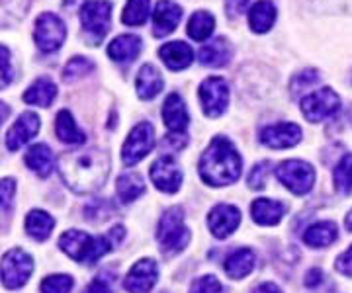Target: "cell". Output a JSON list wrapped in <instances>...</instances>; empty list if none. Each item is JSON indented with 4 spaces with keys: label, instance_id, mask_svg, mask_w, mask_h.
<instances>
[{
    "label": "cell",
    "instance_id": "1",
    "mask_svg": "<svg viewBox=\"0 0 352 293\" xmlns=\"http://www.w3.org/2000/svg\"><path fill=\"white\" fill-rule=\"evenodd\" d=\"M59 172L65 184L76 194L100 190L110 174V154L90 147L85 151L65 153L59 159Z\"/></svg>",
    "mask_w": 352,
    "mask_h": 293
},
{
    "label": "cell",
    "instance_id": "2",
    "mask_svg": "<svg viewBox=\"0 0 352 293\" xmlns=\"http://www.w3.org/2000/svg\"><path fill=\"white\" fill-rule=\"evenodd\" d=\"M243 161L239 151L227 137H214L198 165L201 180L210 186H227L237 182Z\"/></svg>",
    "mask_w": 352,
    "mask_h": 293
},
{
    "label": "cell",
    "instance_id": "3",
    "mask_svg": "<svg viewBox=\"0 0 352 293\" xmlns=\"http://www.w3.org/2000/svg\"><path fill=\"white\" fill-rule=\"evenodd\" d=\"M118 242L108 233L106 237H90L85 231H67L59 239V246L65 255L75 262H85L88 266L96 264L102 256L110 253Z\"/></svg>",
    "mask_w": 352,
    "mask_h": 293
},
{
    "label": "cell",
    "instance_id": "4",
    "mask_svg": "<svg viewBox=\"0 0 352 293\" xmlns=\"http://www.w3.org/2000/svg\"><path fill=\"white\" fill-rule=\"evenodd\" d=\"M190 231L184 225V213H182V207H170L166 209L161 221H159V227H157V241L161 244L164 253H182L190 242Z\"/></svg>",
    "mask_w": 352,
    "mask_h": 293
},
{
    "label": "cell",
    "instance_id": "5",
    "mask_svg": "<svg viewBox=\"0 0 352 293\" xmlns=\"http://www.w3.org/2000/svg\"><path fill=\"white\" fill-rule=\"evenodd\" d=\"M80 24L88 45H98L112 26V2L88 0L80 10Z\"/></svg>",
    "mask_w": 352,
    "mask_h": 293
},
{
    "label": "cell",
    "instance_id": "6",
    "mask_svg": "<svg viewBox=\"0 0 352 293\" xmlns=\"http://www.w3.org/2000/svg\"><path fill=\"white\" fill-rule=\"evenodd\" d=\"M300 108H302V114L307 121L319 124V121H325L329 117L339 114L340 98L335 90L325 86V89L315 90L311 94L303 96Z\"/></svg>",
    "mask_w": 352,
    "mask_h": 293
},
{
    "label": "cell",
    "instance_id": "7",
    "mask_svg": "<svg viewBox=\"0 0 352 293\" xmlns=\"http://www.w3.org/2000/svg\"><path fill=\"white\" fill-rule=\"evenodd\" d=\"M34 39H36V45H38L39 51L55 53L57 49H61V45L67 39L65 22L57 14H39L38 20H36Z\"/></svg>",
    "mask_w": 352,
    "mask_h": 293
},
{
    "label": "cell",
    "instance_id": "8",
    "mask_svg": "<svg viewBox=\"0 0 352 293\" xmlns=\"http://www.w3.org/2000/svg\"><path fill=\"white\" fill-rule=\"evenodd\" d=\"M278 180L288 188L289 191L303 196L311 191L315 184V170L314 166L305 161H284L276 168Z\"/></svg>",
    "mask_w": 352,
    "mask_h": 293
},
{
    "label": "cell",
    "instance_id": "9",
    "mask_svg": "<svg viewBox=\"0 0 352 293\" xmlns=\"http://www.w3.org/2000/svg\"><path fill=\"white\" fill-rule=\"evenodd\" d=\"M155 147V129L149 121H141L129 131L126 143L122 147V161L126 166L138 165Z\"/></svg>",
    "mask_w": 352,
    "mask_h": 293
},
{
    "label": "cell",
    "instance_id": "10",
    "mask_svg": "<svg viewBox=\"0 0 352 293\" xmlns=\"http://www.w3.org/2000/svg\"><path fill=\"white\" fill-rule=\"evenodd\" d=\"M32 272H34V260L24 250L12 248L2 256V283H4V288H8V290L22 288L25 281L30 280Z\"/></svg>",
    "mask_w": 352,
    "mask_h": 293
},
{
    "label": "cell",
    "instance_id": "11",
    "mask_svg": "<svg viewBox=\"0 0 352 293\" xmlns=\"http://www.w3.org/2000/svg\"><path fill=\"white\" fill-rule=\"evenodd\" d=\"M201 110L208 117H219L229 106V86L221 77L206 78L198 90Z\"/></svg>",
    "mask_w": 352,
    "mask_h": 293
},
{
    "label": "cell",
    "instance_id": "12",
    "mask_svg": "<svg viewBox=\"0 0 352 293\" xmlns=\"http://www.w3.org/2000/svg\"><path fill=\"white\" fill-rule=\"evenodd\" d=\"M151 180L161 191L175 194L182 184V170L170 154H164L153 163Z\"/></svg>",
    "mask_w": 352,
    "mask_h": 293
},
{
    "label": "cell",
    "instance_id": "13",
    "mask_svg": "<svg viewBox=\"0 0 352 293\" xmlns=\"http://www.w3.org/2000/svg\"><path fill=\"white\" fill-rule=\"evenodd\" d=\"M159 280V266L151 258L139 260L129 270L126 278V290L129 293H149Z\"/></svg>",
    "mask_w": 352,
    "mask_h": 293
},
{
    "label": "cell",
    "instance_id": "14",
    "mask_svg": "<svg viewBox=\"0 0 352 293\" xmlns=\"http://www.w3.org/2000/svg\"><path fill=\"white\" fill-rule=\"evenodd\" d=\"M182 20V8L173 0H159L153 12V36L166 38L176 30Z\"/></svg>",
    "mask_w": 352,
    "mask_h": 293
},
{
    "label": "cell",
    "instance_id": "15",
    "mask_svg": "<svg viewBox=\"0 0 352 293\" xmlns=\"http://www.w3.org/2000/svg\"><path fill=\"white\" fill-rule=\"evenodd\" d=\"M241 211L235 205L219 204L208 215V227L217 239H227L233 231L239 227Z\"/></svg>",
    "mask_w": 352,
    "mask_h": 293
},
{
    "label": "cell",
    "instance_id": "16",
    "mask_svg": "<svg viewBox=\"0 0 352 293\" xmlns=\"http://www.w3.org/2000/svg\"><path fill=\"white\" fill-rule=\"evenodd\" d=\"M302 141V128L296 124H274L261 131V143L270 149H289Z\"/></svg>",
    "mask_w": 352,
    "mask_h": 293
},
{
    "label": "cell",
    "instance_id": "17",
    "mask_svg": "<svg viewBox=\"0 0 352 293\" xmlns=\"http://www.w3.org/2000/svg\"><path fill=\"white\" fill-rule=\"evenodd\" d=\"M39 131V115L34 112H24L18 117V121H14V126L6 133V147L8 151H18L20 147H24L25 143L34 139Z\"/></svg>",
    "mask_w": 352,
    "mask_h": 293
},
{
    "label": "cell",
    "instance_id": "18",
    "mask_svg": "<svg viewBox=\"0 0 352 293\" xmlns=\"http://www.w3.org/2000/svg\"><path fill=\"white\" fill-rule=\"evenodd\" d=\"M163 119L164 126L170 129L173 133H182L188 128L190 115L186 110V104L180 98V94H168L163 104Z\"/></svg>",
    "mask_w": 352,
    "mask_h": 293
},
{
    "label": "cell",
    "instance_id": "19",
    "mask_svg": "<svg viewBox=\"0 0 352 293\" xmlns=\"http://www.w3.org/2000/svg\"><path fill=\"white\" fill-rule=\"evenodd\" d=\"M141 49H143V41L139 36L124 34V36L112 39V43L108 45V55L116 63H133L139 57Z\"/></svg>",
    "mask_w": 352,
    "mask_h": 293
},
{
    "label": "cell",
    "instance_id": "20",
    "mask_svg": "<svg viewBox=\"0 0 352 293\" xmlns=\"http://www.w3.org/2000/svg\"><path fill=\"white\" fill-rule=\"evenodd\" d=\"M159 57L170 71H184L194 61V51L184 41H168L159 49Z\"/></svg>",
    "mask_w": 352,
    "mask_h": 293
},
{
    "label": "cell",
    "instance_id": "21",
    "mask_svg": "<svg viewBox=\"0 0 352 293\" xmlns=\"http://www.w3.org/2000/svg\"><path fill=\"white\" fill-rule=\"evenodd\" d=\"M231 57H233V45L227 38H215L200 49V63L212 69L229 65Z\"/></svg>",
    "mask_w": 352,
    "mask_h": 293
},
{
    "label": "cell",
    "instance_id": "22",
    "mask_svg": "<svg viewBox=\"0 0 352 293\" xmlns=\"http://www.w3.org/2000/svg\"><path fill=\"white\" fill-rule=\"evenodd\" d=\"M163 77L155 65L147 63L139 69V75L135 78V90H138V96L141 100H153L163 90Z\"/></svg>",
    "mask_w": 352,
    "mask_h": 293
},
{
    "label": "cell",
    "instance_id": "23",
    "mask_svg": "<svg viewBox=\"0 0 352 293\" xmlns=\"http://www.w3.org/2000/svg\"><path fill=\"white\" fill-rule=\"evenodd\" d=\"M251 213L252 221H256L258 225H278L286 213V205L280 204L276 200L258 198L252 202Z\"/></svg>",
    "mask_w": 352,
    "mask_h": 293
},
{
    "label": "cell",
    "instance_id": "24",
    "mask_svg": "<svg viewBox=\"0 0 352 293\" xmlns=\"http://www.w3.org/2000/svg\"><path fill=\"white\" fill-rule=\"evenodd\" d=\"M57 96V86L50 77L36 78L28 90L24 92V102L32 106H41V108H50L51 102Z\"/></svg>",
    "mask_w": 352,
    "mask_h": 293
},
{
    "label": "cell",
    "instance_id": "25",
    "mask_svg": "<svg viewBox=\"0 0 352 293\" xmlns=\"http://www.w3.org/2000/svg\"><path fill=\"white\" fill-rule=\"evenodd\" d=\"M276 22V6L270 0H258L249 10V26L254 34H266Z\"/></svg>",
    "mask_w": 352,
    "mask_h": 293
},
{
    "label": "cell",
    "instance_id": "26",
    "mask_svg": "<svg viewBox=\"0 0 352 293\" xmlns=\"http://www.w3.org/2000/svg\"><path fill=\"white\" fill-rule=\"evenodd\" d=\"M55 135L59 137V141H63L67 145H82L87 135L82 129H78L76 126L75 117L69 110H61L57 114V119H55Z\"/></svg>",
    "mask_w": 352,
    "mask_h": 293
},
{
    "label": "cell",
    "instance_id": "27",
    "mask_svg": "<svg viewBox=\"0 0 352 293\" xmlns=\"http://www.w3.org/2000/svg\"><path fill=\"white\" fill-rule=\"evenodd\" d=\"M337 237H339V231L333 221H319L303 233V242L314 248H325L337 241Z\"/></svg>",
    "mask_w": 352,
    "mask_h": 293
},
{
    "label": "cell",
    "instance_id": "28",
    "mask_svg": "<svg viewBox=\"0 0 352 293\" xmlns=\"http://www.w3.org/2000/svg\"><path fill=\"white\" fill-rule=\"evenodd\" d=\"M24 161L25 165L30 166L41 178L50 176L51 172H53V153H51V149L45 143H38V145L30 147Z\"/></svg>",
    "mask_w": 352,
    "mask_h": 293
},
{
    "label": "cell",
    "instance_id": "29",
    "mask_svg": "<svg viewBox=\"0 0 352 293\" xmlns=\"http://www.w3.org/2000/svg\"><path fill=\"white\" fill-rule=\"evenodd\" d=\"M254 260L256 258H254V253L251 248H239V250L227 256L226 266H223L226 274L233 280H241V278L251 274L252 268H254Z\"/></svg>",
    "mask_w": 352,
    "mask_h": 293
},
{
    "label": "cell",
    "instance_id": "30",
    "mask_svg": "<svg viewBox=\"0 0 352 293\" xmlns=\"http://www.w3.org/2000/svg\"><path fill=\"white\" fill-rule=\"evenodd\" d=\"M53 227H55V219L47 211L34 209V211H30V215L25 217V231L36 241H45L51 235Z\"/></svg>",
    "mask_w": 352,
    "mask_h": 293
},
{
    "label": "cell",
    "instance_id": "31",
    "mask_svg": "<svg viewBox=\"0 0 352 293\" xmlns=\"http://www.w3.org/2000/svg\"><path fill=\"white\" fill-rule=\"evenodd\" d=\"M116 191H118V198L122 202L129 204V202L138 200L141 194H145V182L135 172H126L118 178Z\"/></svg>",
    "mask_w": 352,
    "mask_h": 293
},
{
    "label": "cell",
    "instance_id": "32",
    "mask_svg": "<svg viewBox=\"0 0 352 293\" xmlns=\"http://www.w3.org/2000/svg\"><path fill=\"white\" fill-rule=\"evenodd\" d=\"M215 27V18L206 10H198V12L192 14L188 22V36L194 41H206L214 34Z\"/></svg>",
    "mask_w": 352,
    "mask_h": 293
},
{
    "label": "cell",
    "instance_id": "33",
    "mask_svg": "<svg viewBox=\"0 0 352 293\" xmlns=\"http://www.w3.org/2000/svg\"><path fill=\"white\" fill-rule=\"evenodd\" d=\"M149 8H151V0H127L122 14V22L126 26H143L149 18Z\"/></svg>",
    "mask_w": 352,
    "mask_h": 293
},
{
    "label": "cell",
    "instance_id": "34",
    "mask_svg": "<svg viewBox=\"0 0 352 293\" xmlns=\"http://www.w3.org/2000/svg\"><path fill=\"white\" fill-rule=\"evenodd\" d=\"M32 0H2V27H12L22 22Z\"/></svg>",
    "mask_w": 352,
    "mask_h": 293
},
{
    "label": "cell",
    "instance_id": "35",
    "mask_svg": "<svg viewBox=\"0 0 352 293\" xmlns=\"http://www.w3.org/2000/svg\"><path fill=\"white\" fill-rule=\"evenodd\" d=\"M335 178V188L340 194H351L352 191V154H344L340 159V163L335 166L333 172Z\"/></svg>",
    "mask_w": 352,
    "mask_h": 293
},
{
    "label": "cell",
    "instance_id": "36",
    "mask_svg": "<svg viewBox=\"0 0 352 293\" xmlns=\"http://www.w3.org/2000/svg\"><path fill=\"white\" fill-rule=\"evenodd\" d=\"M94 71V63L87 57H73L63 69V80L65 82H73L76 78L85 77L88 73Z\"/></svg>",
    "mask_w": 352,
    "mask_h": 293
},
{
    "label": "cell",
    "instance_id": "37",
    "mask_svg": "<svg viewBox=\"0 0 352 293\" xmlns=\"http://www.w3.org/2000/svg\"><path fill=\"white\" fill-rule=\"evenodd\" d=\"M75 285V281L67 274H55V276H47L41 281V293H71Z\"/></svg>",
    "mask_w": 352,
    "mask_h": 293
},
{
    "label": "cell",
    "instance_id": "38",
    "mask_svg": "<svg viewBox=\"0 0 352 293\" xmlns=\"http://www.w3.org/2000/svg\"><path fill=\"white\" fill-rule=\"evenodd\" d=\"M319 73L315 71V69H305L302 73H298V75H294L292 78V82H289V92L294 94V96H298L300 92L303 90H307L309 86H314L319 82Z\"/></svg>",
    "mask_w": 352,
    "mask_h": 293
},
{
    "label": "cell",
    "instance_id": "39",
    "mask_svg": "<svg viewBox=\"0 0 352 293\" xmlns=\"http://www.w3.org/2000/svg\"><path fill=\"white\" fill-rule=\"evenodd\" d=\"M190 293H223V285L214 276H204L192 283Z\"/></svg>",
    "mask_w": 352,
    "mask_h": 293
},
{
    "label": "cell",
    "instance_id": "40",
    "mask_svg": "<svg viewBox=\"0 0 352 293\" xmlns=\"http://www.w3.org/2000/svg\"><path fill=\"white\" fill-rule=\"evenodd\" d=\"M113 285H116V278L112 274L102 272L100 276H96L88 285L87 293H113Z\"/></svg>",
    "mask_w": 352,
    "mask_h": 293
},
{
    "label": "cell",
    "instance_id": "41",
    "mask_svg": "<svg viewBox=\"0 0 352 293\" xmlns=\"http://www.w3.org/2000/svg\"><path fill=\"white\" fill-rule=\"evenodd\" d=\"M0 65H2V89L8 86L14 78L12 69V57H10V49L8 47H0Z\"/></svg>",
    "mask_w": 352,
    "mask_h": 293
},
{
    "label": "cell",
    "instance_id": "42",
    "mask_svg": "<svg viewBox=\"0 0 352 293\" xmlns=\"http://www.w3.org/2000/svg\"><path fill=\"white\" fill-rule=\"evenodd\" d=\"M270 172V163L268 161H264L261 165H256L252 168L251 176H249V184H251V188L254 190H261L264 188V176Z\"/></svg>",
    "mask_w": 352,
    "mask_h": 293
},
{
    "label": "cell",
    "instance_id": "43",
    "mask_svg": "<svg viewBox=\"0 0 352 293\" xmlns=\"http://www.w3.org/2000/svg\"><path fill=\"white\" fill-rule=\"evenodd\" d=\"M0 194H2V213L4 211H10L12 207V198L16 194V182L12 178L2 180V186H0Z\"/></svg>",
    "mask_w": 352,
    "mask_h": 293
},
{
    "label": "cell",
    "instance_id": "44",
    "mask_svg": "<svg viewBox=\"0 0 352 293\" xmlns=\"http://www.w3.org/2000/svg\"><path fill=\"white\" fill-rule=\"evenodd\" d=\"M251 0H226V14L229 18H239L241 14L247 12Z\"/></svg>",
    "mask_w": 352,
    "mask_h": 293
},
{
    "label": "cell",
    "instance_id": "45",
    "mask_svg": "<svg viewBox=\"0 0 352 293\" xmlns=\"http://www.w3.org/2000/svg\"><path fill=\"white\" fill-rule=\"evenodd\" d=\"M337 270H339L342 276H349L352 278V246H349V250H344L342 255L337 258Z\"/></svg>",
    "mask_w": 352,
    "mask_h": 293
},
{
    "label": "cell",
    "instance_id": "46",
    "mask_svg": "<svg viewBox=\"0 0 352 293\" xmlns=\"http://www.w3.org/2000/svg\"><path fill=\"white\" fill-rule=\"evenodd\" d=\"M164 143L168 145V147H173L175 151H180V149H184L186 147V135H182V133H170V135H166L164 137Z\"/></svg>",
    "mask_w": 352,
    "mask_h": 293
},
{
    "label": "cell",
    "instance_id": "47",
    "mask_svg": "<svg viewBox=\"0 0 352 293\" xmlns=\"http://www.w3.org/2000/svg\"><path fill=\"white\" fill-rule=\"evenodd\" d=\"M321 280H323V272L319 268H314V270H309V274L305 278V285L307 288H315L317 283H321Z\"/></svg>",
    "mask_w": 352,
    "mask_h": 293
},
{
    "label": "cell",
    "instance_id": "48",
    "mask_svg": "<svg viewBox=\"0 0 352 293\" xmlns=\"http://www.w3.org/2000/svg\"><path fill=\"white\" fill-rule=\"evenodd\" d=\"M252 293H282V290L278 288L276 283H272V281H264Z\"/></svg>",
    "mask_w": 352,
    "mask_h": 293
},
{
    "label": "cell",
    "instance_id": "49",
    "mask_svg": "<svg viewBox=\"0 0 352 293\" xmlns=\"http://www.w3.org/2000/svg\"><path fill=\"white\" fill-rule=\"evenodd\" d=\"M344 225H346V229L352 231V209L349 211V215H346V219H344Z\"/></svg>",
    "mask_w": 352,
    "mask_h": 293
},
{
    "label": "cell",
    "instance_id": "50",
    "mask_svg": "<svg viewBox=\"0 0 352 293\" xmlns=\"http://www.w3.org/2000/svg\"><path fill=\"white\" fill-rule=\"evenodd\" d=\"M78 0H63V6H75Z\"/></svg>",
    "mask_w": 352,
    "mask_h": 293
}]
</instances>
